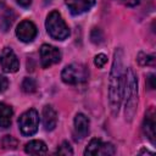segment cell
Here are the masks:
<instances>
[{
    "label": "cell",
    "mask_w": 156,
    "mask_h": 156,
    "mask_svg": "<svg viewBox=\"0 0 156 156\" xmlns=\"http://www.w3.org/2000/svg\"><path fill=\"white\" fill-rule=\"evenodd\" d=\"M15 18H16V15H15L13 10L7 9V10L1 15V17H0V29H1L2 32H7V30L11 28V26L13 24Z\"/></svg>",
    "instance_id": "cell-16"
},
{
    "label": "cell",
    "mask_w": 156,
    "mask_h": 156,
    "mask_svg": "<svg viewBox=\"0 0 156 156\" xmlns=\"http://www.w3.org/2000/svg\"><path fill=\"white\" fill-rule=\"evenodd\" d=\"M115 146L111 143H102L101 139L94 138L89 141L87 149L84 150V155H101V156H108L115 154Z\"/></svg>",
    "instance_id": "cell-7"
},
{
    "label": "cell",
    "mask_w": 156,
    "mask_h": 156,
    "mask_svg": "<svg viewBox=\"0 0 156 156\" xmlns=\"http://www.w3.org/2000/svg\"><path fill=\"white\" fill-rule=\"evenodd\" d=\"M146 80H147L149 89H155V74H149Z\"/></svg>",
    "instance_id": "cell-25"
},
{
    "label": "cell",
    "mask_w": 156,
    "mask_h": 156,
    "mask_svg": "<svg viewBox=\"0 0 156 156\" xmlns=\"http://www.w3.org/2000/svg\"><path fill=\"white\" fill-rule=\"evenodd\" d=\"M18 127L23 135L30 136L37 133L39 127V115L34 108L23 112L18 118Z\"/></svg>",
    "instance_id": "cell-5"
},
{
    "label": "cell",
    "mask_w": 156,
    "mask_h": 156,
    "mask_svg": "<svg viewBox=\"0 0 156 156\" xmlns=\"http://www.w3.org/2000/svg\"><path fill=\"white\" fill-rule=\"evenodd\" d=\"M116 1H118L119 4H122L124 6H129V7L136 6L139 4V0H116Z\"/></svg>",
    "instance_id": "cell-24"
},
{
    "label": "cell",
    "mask_w": 156,
    "mask_h": 156,
    "mask_svg": "<svg viewBox=\"0 0 156 156\" xmlns=\"http://www.w3.org/2000/svg\"><path fill=\"white\" fill-rule=\"evenodd\" d=\"M143 132L146 135V138L151 141V144H155V118L154 115H150V112L145 115L143 123Z\"/></svg>",
    "instance_id": "cell-13"
},
{
    "label": "cell",
    "mask_w": 156,
    "mask_h": 156,
    "mask_svg": "<svg viewBox=\"0 0 156 156\" xmlns=\"http://www.w3.org/2000/svg\"><path fill=\"white\" fill-rule=\"evenodd\" d=\"M126 68L123 65V50L117 49L113 54V62L108 78V104L113 116H117L123 100Z\"/></svg>",
    "instance_id": "cell-1"
},
{
    "label": "cell",
    "mask_w": 156,
    "mask_h": 156,
    "mask_svg": "<svg viewBox=\"0 0 156 156\" xmlns=\"http://www.w3.org/2000/svg\"><path fill=\"white\" fill-rule=\"evenodd\" d=\"M1 145H2L4 149L15 150V149H17V146H18V141H17V139H15V138L11 136V135H5V136L2 138V140H1Z\"/></svg>",
    "instance_id": "cell-18"
},
{
    "label": "cell",
    "mask_w": 156,
    "mask_h": 156,
    "mask_svg": "<svg viewBox=\"0 0 156 156\" xmlns=\"http://www.w3.org/2000/svg\"><path fill=\"white\" fill-rule=\"evenodd\" d=\"M46 150V144L41 140H32L24 145V151L29 155H44Z\"/></svg>",
    "instance_id": "cell-14"
},
{
    "label": "cell",
    "mask_w": 156,
    "mask_h": 156,
    "mask_svg": "<svg viewBox=\"0 0 156 156\" xmlns=\"http://www.w3.org/2000/svg\"><path fill=\"white\" fill-rule=\"evenodd\" d=\"M48 34L55 40H65L69 35V29L57 11H51L45 21Z\"/></svg>",
    "instance_id": "cell-3"
},
{
    "label": "cell",
    "mask_w": 156,
    "mask_h": 156,
    "mask_svg": "<svg viewBox=\"0 0 156 156\" xmlns=\"http://www.w3.org/2000/svg\"><path fill=\"white\" fill-rule=\"evenodd\" d=\"M37 33H38V30H37L35 24L33 22L28 21V20L22 21L16 28V35L23 43L33 41L37 37Z\"/></svg>",
    "instance_id": "cell-9"
},
{
    "label": "cell",
    "mask_w": 156,
    "mask_h": 156,
    "mask_svg": "<svg viewBox=\"0 0 156 156\" xmlns=\"http://www.w3.org/2000/svg\"><path fill=\"white\" fill-rule=\"evenodd\" d=\"M123 98H124V116L128 122H132L136 107H138V79L133 68L128 67L124 73V87H123Z\"/></svg>",
    "instance_id": "cell-2"
},
{
    "label": "cell",
    "mask_w": 156,
    "mask_h": 156,
    "mask_svg": "<svg viewBox=\"0 0 156 156\" xmlns=\"http://www.w3.org/2000/svg\"><path fill=\"white\" fill-rule=\"evenodd\" d=\"M56 154L68 156V155H73V150H72L71 145L68 144V141H63V143H62V144L58 146V149H57Z\"/></svg>",
    "instance_id": "cell-21"
},
{
    "label": "cell",
    "mask_w": 156,
    "mask_h": 156,
    "mask_svg": "<svg viewBox=\"0 0 156 156\" xmlns=\"http://www.w3.org/2000/svg\"><path fill=\"white\" fill-rule=\"evenodd\" d=\"M106 62H107V56L105 54H98L94 58V63L98 67H104Z\"/></svg>",
    "instance_id": "cell-22"
},
{
    "label": "cell",
    "mask_w": 156,
    "mask_h": 156,
    "mask_svg": "<svg viewBox=\"0 0 156 156\" xmlns=\"http://www.w3.org/2000/svg\"><path fill=\"white\" fill-rule=\"evenodd\" d=\"M21 88L24 93L27 94H32L37 90V82L33 79V78H29V77H26L21 84Z\"/></svg>",
    "instance_id": "cell-17"
},
{
    "label": "cell",
    "mask_w": 156,
    "mask_h": 156,
    "mask_svg": "<svg viewBox=\"0 0 156 156\" xmlns=\"http://www.w3.org/2000/svg\"><path fill=\"white\" fill-rule=\"evenodd\" d=\"M4 5H5V1L4 0H0V10L4 7Z\"/></svg>",
    "instance_id": "cell-27"
},
{
    "label": "cell",
    "mask_w": 156,
    "mask_h": 156,
    "mask_svg": "<svg viewBox=\"0 0 156 156\" xmlns=\"http://www.w3.org/2000/svg\"><path fill=\"white\" fill-rule=\"evenodd\" d=\"M12 113H13V111L9 105L0 102V127L1 128H9L10 127Z\"/></svg>",
    "instance_id": "cell-15"
},
{
    "label": "cell",
    "mask_w": 156,
    "mask_h": 156,
    "mask_svg": "<svg viewBox=\"0 0 156 156\" xmlns=\"http://www.w3.org/2000/svg\"><path fill=\"white\" fill-rule=\"evenodd\" d=\"M89 78L88 68L82 63H72L66 66L61 72V79L69 85H77L85 83Z\"/></svg>",
    "instance_id": "cell-4"
},
{
    "label": "cell",
    "mask_w": 156,
    "mask_h": 156,
    "mask_svg": "<svg viewBox=\"0 0 156 156\" xmlns=\"http://www.w3.org/2000/svg\"><path fill=\"white\" fill-rule=\"evenodd\" d=\"M90 40L94 44H101L104 41V34L101 32V29L99 28H93L91 33H90Z\"/></svg>",
    "instance_id": "cell-19"
},
{
    "label": "cell",
    "mask_w": 156,
    "mask_h": 156,
    "mask_svg": "<svg viewBox=\"0 0 156 156\" xmlns=\"http://www.w3.org/2000/svg\"><path fill=\"white\" fill-rule=\"evenodd\" d=\"M89 118L83 113H77L74 117V134L76 139H84L89 133Z\"/></svg>",
    "instance_id": "cell-10"
},
{
    "label": "cell",
    "mask_w": 156,
    "mask_h": 156,
    "mask_svg": "<svg viewBox=\"0 0 156 156\" xmlns=\"http://www.w3.org/2000/svg\"><path fill=\"white\" fill-rule=\"evenodd\" d=\"M39 52H40V65L43 68H49L50 66L58 63L61 61L60 50L52 45L43 44Z\"/></svg>",
    "instance_id": "cell-6"
},
{
    "label": "cell",
    "mask_w": 156,
    "mask_h": 156,
    "mask_svg": "<svg viewBox=\"0 0 156 156\" xmlns=\"http://www.w3.org/2000/svg\"><path fill=\"white\" fill-rule=\"evenodd\" d=\"M16 1H17V4H18L20 6H22V7H29L30 4H32V0H16Z\"/></svg>",
    "instance_id": "cell-26"
},
{
    "label": "cell",
    "mask_w": 156,
    "mask_h": 156,
    "mask_svg": "<svg viewBox=\"0 0 156 156\" xmlns=\"http://www.w3.org/2000/svg\"><path fill=\"white\" fill-rule=\"evenodd\" d=\"M7 87H9V80H7V78L0 74V93L5 91V90L7 89Z\"/></svg>",
    "instance_id": "cell-23"
},
{
    "label": "cell",
    "mask_w": 156,
    "mask_h": 156,
    "mask_svg": "<svg viewBox=\"0 0 156 156\" xmlns=\"http://www.w3.org/2000/svg\"><path fill=\"white\" fill-rule=\"evenodd\" d=\"M0 65L4 72L6 73H15L20 68V61L10 48H4L0 54Z\"/></svg>",
    "instance_id": "cell-8"
},
{
    "label": "cell",
    "mask_w": 156,
    "mask_h": 156,
    "mask_svg": "<svg viewBox=\"0 0 156 156\" xmlns=\"http://www.w3.org/2000/svg\"><path fill=\"white\" fill-rule=\"evenodd\" d=\"M65 2L71 13L76 16L89 11L95 5V0H65Z\"/></svg>",
    "instance_id": "cell-11"
},
{
    "label": "cell",
    "mask_w": 156,
    "mask_h": 156,
    "mask_svg": "<svg viewBox=\"0 0 156 156\" xmlns=\"http://www.w3.org/2000/svg\"><path fill=\"white\" fill-rule=\"evenodd\" d=\"M136 60L143 66H145V65H154V61H155L152 55H147V54H144V52H139Z\"/></svg>",
    "instance_id": "cell-20"
},
{
    "label": "cell",
    "mask_w": 156,
    "mask_h": 156,
    "mask_svg": "<svg viewBox=\"0 0 156 156\" xmlns=\"http://www.w3.org/2000/svg\"><path fill=\"white\" fill-rule=\"evenodd\" d=\"M57 124V113L54 110L52 106L46 105L43 108V126L45 130H52L55 129Z\"/></svg>",
    "instance_id": "cell-12"
}]
</instances>
